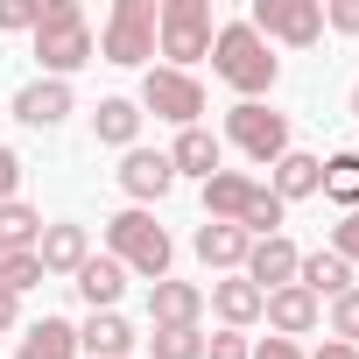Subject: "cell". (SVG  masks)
<instances>
[{
  "label": "cell",
  "mask_w": 359,
  "mask_h": 359,
  "mask_svg": "<svg viewBox=\"0 0 359 359\" xmlns=\"http://www.w3.org/2000/svg\"><path fill=\"white\" fill-rule=\"evenodd\" d=\"M212 71H219L240 99H261V92H275V78H282V64L268 57V43H261L247 22H219V36H212Z\"/></svg>",
  "instance_id": "obj_1"
},
{
  "label": "cell",
  "mask_w": 359,
  "mask_h": 359,
  "mask_svg": "<svg viewBox=\"0 0 359 359\" xmlns=\"http://www.w3.org/2000/svg\"><path fill=\"white\" fill-rule=\"evenodd\" d=\"M36 64H43V78H64V85H71L78 64H92V22H85L78 0H43V22H36Z\"/></svg>",
  "instance_id": "obj_2"
},
{
  "label": "cell",
  "mask_w": 359,
  "mask_h": 359,
  "mask_svg": "<svg viewBox=\"0 0 359 359\" xmlns=\"http://www.w3.org/2000/svg\"><path fill=\"white\" fill-rule=\"evenodd\" d=\"M212 0H162L155 8V50L169 57V71H191L198 57H212Z\"/></svg>",
  "instance_id": "obj_3"
},
{
  "label": "cell",
  "mask_w": 359,
  "mask_h": 359,
  "mask_svg": "<svg viewBox=\"0 0 359 359\" xmlns=\"http://www.w3.org/2000/svg\"><path fill=\"white\" fill-rule=\"evenodd\" d=\"M106 254L127 268V275H148V282H162L169 275V233L148 219V212H120V219H106Z\"/></svg>",
  "instance_id": "obj_4"
},
{
  "label": "cell",
  "mask_w": 359,
  "mask_h": 359,
  "mask_svg": "<svg viewBox=\"0 0 359 359\" xmlns=\"http://www.w3.org/2000/svg\"><path fill=\"white\" fill-rule=\"evenodd\" d=\"M247 29L261 43H289V50H310L324 36V0H254Z\"/></svg>",
  "instance_id": "obj_5"
},
{
  "label": "cell",
  "mask_w": 359,
  "mask_h": 359,
  "mask_svg": "<svg viewBox=\"0 0 359 359\" xmlns=\"http://www.w3.org/2000/svg\"><path fill=\"white\" fill-rule=\"evenodd\" d=\"M99 57L106 64H148L155 57V0H113Z\"/></svg>",
  "instance_id": "obj_6"
},
{
  "label": "cell",
  "mask_w": 359,
  "mask_h": 359,
  "mask_svg": "<svg viewBox=\"0 0 359 359\" xmlns=\"http://www.w3.org/2000/svg\"><path fill=\"white\" fill-rule=\"evenodd\" d=\"M226 134H233V148H240V155H254L261 169H275V162L289 155V120H282V113H268L261 99H240V106L226 113Z\"/></svg>",
  "instance_id": "obj_7"
},
{
  "label": "cell",
  "mask_w": 359,
  "mask_h": 359,
  "mask_svg": "<svg viewBox=\"0 0 359 359\" xmlns=\"http://www.w3.org/2000/svg\"><path fill=\"white\" fill-rule=\"evenodd\" d=\"M141 106L155 113V120H169V127H198V113H205V85L191 78V71H148L141 78Z\"/></svg>",
  "instance_id": "obj_8"
},
{
  "label": "cell",
  "mask_w": 359,
  "mask_h": 359,
  "mask_svg": "<svg viewBox=\"0 0 359 359\" xmlns=\"http://www.w3.org/2000/svg\"><path fill=\"white\" fill-rule=\"evenodd\" d=\"M169 184H176V169H169L162 148H127V162H120V191L134 198V212L155 205V198H169Z\"/></svg>",
  "instance_id": "obj_9"
},
{
  "label": "cell",
  "mask_w": 359,
  "mask_h": 359,
  "mask_svg": "<svg viewBox=\"0 0 359 359\" xmlns=\"http://www.w3.org/2000/svg\"><path fill=\"white\" fill-rule=\"evenodd\" d=\"M198 317H205V289H198V282H169V275H162V282L148 289V324H155V331H191Z\"/></svg>",
  "instance_id": "obj_10"
},
{
  "label": "cell",
  "mask_w": 359,
  "mask_h": 359,
  "mask_svg": "<svg viewBox=\"0 0 359 359\" xmlns=\"http://www.w3.org/2000/svg\"><path fill=\"white\" fill-rule=\"evenodd\" d=\"M296 261H303V254L275 233V240H254V247H247V268H240V275H247L261 296H275V289H289V282H296Z\"/></svg>",
  "instance_id": "obj_11"
},
{
  "label": "cell",
  "mask_w": 359,
  "mask_h": 359,
  "mask_svg": "<svg viewBox=\"0 0 359 359\" xmlns=\"http://www.w3.org/2000/svg\"><path fill=\"white\" fill-rule=\"evenodd\" d=\"M254 198H261V184H254V176H240V169L205 176V212H212V226H240Z\"/></svg>",
  "instance_id": "obj_12"
},
{
  "label": "cell",
  "mask_w": 359,
  "mask_h": 359,
  "mask_svg": "<svg viewBox=\"0 0 359 359\" xmlns=\"http://www.w3.org/2000/svg\"><path fill=\"white\" fill-rule=\"evenodd\" d=\"M261 317L275 324V338H303V331H317L324 310H317V296H310L303 282H289V289H275V296L261 303Z\"/></svg>",
  "instance_id": "obj_13"
},
{
  "label": "cell",
  "mask_w": 359,
  "mask_h": 359,
  "mask_svg": "<svg viewBox=\"0 0 359 359\" xmlns=\"http://www.w3.org/2000/svg\"><path fill=\"white\" fill-rule=\"evenodd\" d=\"M64 113H71V85L64 78H36V85L15 92V120L22 127H57Z\"/></svg>",
  "instance_id": "obj_14"
},
{
  "label": "cell",
  "mask_w": 359,
  "mask_h": 359,
  "mask_svg": "<svg viewBox=\"0 0 359 359\" xmlns=\"http://www.w3.org/2000/svg\"><path fill=\"white\" fill-rule=\"evenodd\" d=\"M36 261H43V275H78V268L92 261V240H85V226H43V240H36Z\"/></svg>",
  "instance_id": "obj_15"
},
{
  "label": "cell",
  "mask_w": 359,
  "mask_h": 359,
  "mask_svg": "<svg viewBox=\"0 0 359 359\" xmlns=\"http://www.w3.org/2000/svg\"><path fill=\"white\" fill-rule=\"evenodd\" d=\"M78 352H92V359H127V352H134V324H127L120 310H92V317L78 324Z\"/></svg>",
  "instance_id": "obj_16"
},
{
  "label": "cell",
  "mask_w": 359,
  "mask_h": 359,
  "mask_svg": "<svg viewBox=\"0 0 359 359\" xmlns=\"http://www.w3.org/2000/svg\"><path fill=\"white\" fill-rule=\"evenodd\" d=\"M169 169H176V176H219V169H226L219 134H212V127H184L176 148H169Z\"/></svg>",
  "instance_id": "obj_17"
},
{
  "label": "cell",
  "mask_w": 359,
  "mask_h": 359,
  "mask_svg": "<svg viewBox=\"0 0 359 359\" xmlns=\"http://www.w3.org/2000/svg\"><path fill=\"white\" fill-rule=\"evenodd\" d=\"M247 247H254V240H247L240 226H212V219L198 226V261L219 268V275H240V268H247Z\"/></svg>",
  "instance_id": "obj_18"
},
{
  "label": "cell",
  "mask_w": 359,
  "mask_h": 359,
  "mask_svg": "<svg viewBox=\"0 0 359 359\" xmlns=\"http://www.w3.org/2000/svg\"><path fill=\"white\" fill-rule=\"evenodd\" d=\"M205 303L226 317V331H247V324L261 317V303H268V296H261L247 275H226V282H212V296H205Z\"/></svg>",
  "instance_id": "obj_19"
},
{
  "label": "cell",
  "mask_w": 359,
  "mask_h": 359,
  "mask_svg": "<svg viewBox=\"0 0 359 359\" xmlns=\"http://www.w3.org/2000/svg\"><path fill=\"white\" fill-rule=\"evenodd\" d=\"M296 282H303V289H310L317 303H324V296L338 303V296L352 289V268H345V261H338L331 247H317V254H303V261H296Z\"/></svg>",
  "instance_id": "obj_20"
},
{
  "label": "cell",
  "mask_w": 359,
  "mask_h": 359,
  "mask_svg": "<svg viewBox=\"0 0 359 359\" xmlns=\"http://www.w3.org/2000/svg\"><path fill=\"white\" fill-rule=\"evenodd\" d=\"M71 282H78V296H85L92 310H113V303H120V289H127V268H120L113 254H92Z\"/></svg>",
  "instance_id": "obj_21"
},
{
  "label": "cell",
  "mask_w": 359,
  "mask_h": 359,
  "mask_svg": "<svg viewBox=\"0 0 359 359\" xmlns=\"http://www.w3.org/2000/svg\"><path fill=\"white\" fill-rule=\"evenodd\" d=\"M15 359H78V324H64V317L29 324L22 345H15Z\"/></svg>",
  "instance_id": "obj_22"
},
{
  "label": "cell",
  "mask_w": 359,
  "mask_h": 359,
  "mask_svg": "<svg viewBox=\"0 0 359 359\" xmlns=\"http://www.w3.org/2000/svg\"><path fill=\"white\" fill-rule=\"evenodd\" d=\"M268 191H275L282 205H289V198H317V191H324V162L303 155V148H289V155L275 162V184H268Z\"/></svg>",
  "instance_id": "obj_23"
},
{
  "label": "cell",
  "mask_w": 359,
  "mask_h": 359,
  "mask_svg": "<svg viewBox=\"0 0 359 359\" xmlns=\"http://www.w3.org/2000/svg\"><path fill=\"white\" fill-rule=\"evenodd\" d=\"M92 134H99L106 148H134V134H141V106H134V99H99Z\"/></svg>",
  "instance_id": "obj_24"
},
{
  "label": "cell",
  "mask_w": 359,
  "mask_h": 359,
  "mask_svg": "<svg viewBox=\"0 0 359 359\" xmlns=\"http://www.w3.org/2000/svg\"><path fill=\"white\" fill-rule=\"evenodd\" d=\"M36 240H43V212H29L22 198H8V205H0V254H36Z\"/></svg>",
  "instance_id": "obj_25"
},
{
  "label": "cell",
  "mask_w": 359,
  "mask_h": 359,
  "mask_svg": "<svg viewBox=\"0 0 359 359\" xmlns=\"http://www.w3.org/2000/svg\"><path fill=\"white\" fill-rule=\"evenodd\" d=\"M324 198L345 205V212H359V155H331L324 162Z\"/></svg>",
  "instance_id": "obj_26"
},
{
  "label": "cell",
  "mask_w": 359,
  "mask_h": 359,
  "mask_svg": "<svg viewBox=\"0 0 359 359\" xmlns=\"http://www.w3.org/2000/svg\"><path fill=\"white\" fill-rule=\"evenodd\" d=\"M148 345H155V359H205V331L198 324L191 331H155Z\"/></svg>",
  "instance_id": "obj_27"
},
{
  "label": "cell",
  "mask_w": 359,
  "mask_h": 359,
  "mask_svg": "<svg viewBox=\"0 0 359 359\" xmlns=\"http://www.w3.org/2000/svg\"><path fill=\"white\" fill-rule=\"evenodd\" d=\"M36 282H43V261L36 254H8V261H0V289H8V296H22Z\"/></svg>",
  "instance_id": "obj_28"
},
{
  "label": "cell",
  "mask_w": 359,
  "mask_h": 359,
  "mask_svg": "<svg viewBox=\"0 0 359 359\" xmlns=\"http://www.w3.org/2000/svg\"><path fill=\"white\" fill-rule=\"evenodd\" d=\"M331 338H338V345H352V352H359V289H345V296H338V303H331Z\"/></svg>",
  "instance_id": "obj_29"
},
{
  "label": "cell",
  "mask_w": 359,
  "mask_h": 359,
  "mask_svg": "<svg viewBox=\"0 0 359 359\" xmlns=\"http://www.w3.org/2000/svg\"><path fill=\"white\" fill-rule=\"evenodd\" d=\"M36 22H43V0H0V29H8V36H15V29L36 36Z\"/></svg>",
  "instance_id": "obj_30"
},
{
  "label": "cell",
  "mask_w": 359,
  "mask_h": 359,
  "mask_svg": "<svg viewBox=\"0 0 359 359\" xmlns=\"http://www.w3.org/2000/svg\"><path fill=\"white\" fill-rule=\"evenodd\" d=\"M331 254H338V261H345V268H352V261H359V212H345V219H338V226H331Z\"/></svg>",
  "instance_id": "obj_31"
},
{
  "label": "cell",
  "mask_w": 359,
  "mask_h": 359,
  "mask_svg": "<svg viewBox=\"0 0 359 359\" xmlns=\"http://www.w3.org/2000/svg\"><path fill=\"white\" fill-rule=\"evenodd\" d=\"M205 359H254V345L240 331H219V338H205Z\"/></svg>",
  "instance_id": "obj_32"
},
{
  "label": "cell",
  "mask_w": 359,
  "mask_h": 359,
  "mask_svg": "<svg viewBox=\"0 0 359 359\" xmlns=\"http://www.w3.org/2000/svg\"><path fill=\"white\" fill-rule=\"evenodd\" d=\"M15 184H22V155H15L8 141H0V205L15 198Z\"/></svg>",
  "instance_id": "obj_33"
},
{
  "label": "cell",
  "mask_w": 359,
  "mask_h": 359,
  "mask_svg": "<svg viewBox=\"0 0 359 359\" xmlns=\"http://www.w3.org/2000/svg\"><path fill=\"white\" fill-rule=\"evenodd\" d=\"M324 22H331V29H345V36H359V0H331Z\"/></svg>",
  "instance_id": "obj_34"
},
{
  "label": "cell",
  "mask_w": 359,
  "mask_h": 359,
  "mask_svg": "<svg viewBox=\"0 0 359 359\" xmlns=\"http://www.w3.org/2000/svg\"><path fill=\"white\" fill-rule=\"evenodd\" d=\"M254 359H303V345H296V338H261Z\"/></svg>",
  "instance_id": "obj_35"
},
{
  "label": "cell",
  "mask_w": 359,
  "mask_h": 359,
  "mask_svg": "<svg viewBox=\"0 0 359 359\" xmlns=\"http://www.w3.org/2000/svg\"><path fill=\"white\" fill-rule=\"evenodd\" d=\"M15 317H22V296H8V289H0V338L15 331Z\"/></svg>",
  "instance_id": "obj_36"
},
{
  "label": "cell",
  "mask_w": 359,
  "mask_h": 359,
  "mask_svg": "<svg viewBox=\"0 0 359 359\" xmlns=\"http://www.w3.org/2000/svg\"><path fill=\"white\" fill-rule=\"evenodd\" d=\"M317 359H359V352H352V345H338V338H331V345H317Z\"/></svg>",
  "instance_id": "obj_37"
},
{
  "label": "cell",
  "mask_w": 359,
  "mask_h": 359,
  "mask_svg": "<svg viewBox=\"0 0 359 359\" xmlns=\"http://www.w3.org/2000/svg\"><path fill=\"white\" fill-rule=\"evenodd\" d=\"M352 120H359V85H352Z\"/></svg>",
  "instance_id": "obj_38"
},
{
  "label": "cell",
  "mask_w": 359,
  "mask_h": 359,
  "mask_svg": "<svg viewBox=\"0 0 359 359\" xmlns=\"http://www.w3.org/2000/svg\"><path fill=\"white\" fill-rule=\"evenodd\" d=\"M0 261H8V254H0Z\"/></svg>",
  "instance_id": "obj_39"
}]
</instances>
